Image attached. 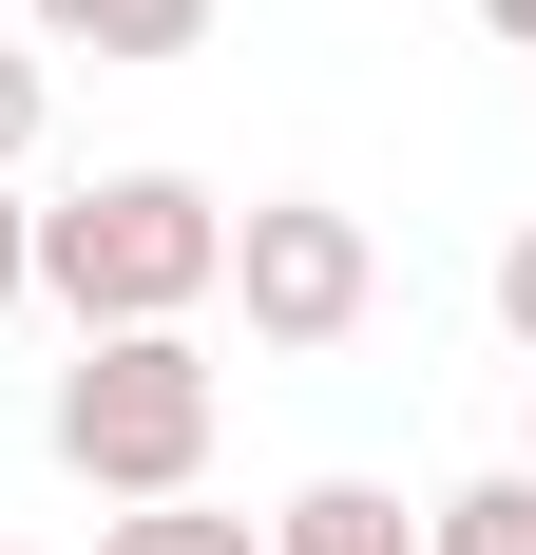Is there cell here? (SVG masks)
<instances>
[{"label":"cell","mask_w":536,"mask_h":555,"mask_svg":"<svg viewBox=\"0 0 536 555\" xmlns=\"http://www.w3.org/2000/svg\"><path fill=\"white\" fill-rule=\"evenodd\" d=\"M39 287L77 307V345L192 326V307L230 287V211L192 192V172H97V192H58V211H39Z\"/></svg>","instance_id":"obj_1"},{"label":"cell","mask_w":536,"mask_h":555,"mask_svg":"<svg viewBox=\"0 0 536 555\" xmlns=\"http://www.w3.org/2000/svg\"><path fill=\"white\" fill-rule=\"evenodd\" d=\"M58 479L97 499H192L212 479V345L192 326H115L58 364Z\"/></svg>","instance_id":"obj_2"},{"label":"cell","mask_w":536,"mask_h":555,"mask_svg":"<svg viewBox=\"0 0 536 555\" xmlns=\"http://www.w3.org/2000/svg\"><path fill=\"white\" fill-rule=\"evenodd\" d=\"M230 287H250V345H345L383 307V249H365V211L268 192V211H230Z\"/></svg>","instance_id":"obj_3"},{"label":"cell","mask_w":536,"mask_h":555,"mask_svg":"<svg viewBox=\"0 0 536 555\" xmlns=\"http://www.w3.org/2000/svg\"><path fill=\"white\" fill-rule=\"evenodd\" d=\"M20 39H58V57H192L212 0H20Z\"/></svg>","instance_id":"obj_4"},{"label":"cell","mask_w":536,"mask_h":555,"mask_svg":"<svg viewBox=\"0 0 536 555\" xmlns=\"http://www.w3.org/2000/svg\"><path fill=\"white\" fill-rule=\"evenodd\" d=\"M268 555H422V517L383 499V479H307V499L268 517Z\"/></svg>","instance_id":"obj_5"},{"label":"cell","mask_w":536,"mask_h":555,"mask_svg":"<svg viewBox=\"0 0 536 555\" xmlns=\"http://www.w3.org/2000/svg\"><path fill=\"white\" fill-rule=\"evenodd\" d=\"M97 555H268V537H250V517H212V499H115Z\"/></svg>","instance_id":"obj_6"},{"label":"cell","mask_w":536,"mask_h":555,"mask_svg":"<svg viewBox=\"0 0 536 555\" xmlns=\"http://www.w3.org/2000/svg\"><path fill=\"white\" fill-rule=\"evenodd\" d=\"M422 555H536V479H460V499H422Z\"/></svg>","instance_id":"obj_7"},{"label":"cell","mask_w":536,"mask_h":555,"mask_svg":"<svg viewBox=\"0 0 536 555\" xmlns=\"http://www.w3.org/2000/svg\"><path fill=\"white\" fill-rule=\"evenodd\" d=\"M20 154H39V57L0 39V172H20Z\"/></svg>","instance_id":"obj_8"},{"label":"cell","mask_w":536,"mask_h":555,"mask_svg":"<svg viewBox=\"0 0 536 555\" xmlns=\"http://www.w3.org/2000/svg\"><path fill=\"white\" fill-rule=\"evenodd\" d=\"M498 326H518V345H536V211H518V230H498Z\"/></svg>","instance_id":"obj_9"},{"label":"cell","mask_w":536,"mask_h":555,"mask_svg":"<svg viewBox=\"0 0 536 555\" xmlns=\"http://www.w3.org/2000/svg\"><path fill=\"white\" fill-rule=\"evenodd\" d=\"M0 307H39V211L0 192Z\"/></svg>","instance_id":"obj_10"},{"label":"cell","mask_w":536,"mask_h":555,"mask_svg":"<svg viewBox=\"0 0 536 555\" xmlns=\"http://www.w3.org/2000/svg\"><path fill=\"white\" fill-rule=\"evenodd\" d=\"M480 20H498V39H518V57H536V0H480Z\"/></svg>","instance_id":"obj_11"},{"label":"cell","mask_w":536,"mask_h":555,"mask_svg":"<svg viewBox=\"0 0 536 555\" xmlns=\"http://www.w3.org/2000/svg\"><path fill=\"white\" fill-rule=\"evenodd\" d=\"M0 39H20V0H0Z\"/></svg>","instance_id":"obj_12"},{"label":"cell","mask_w":536,"mask_h":555,"mask_svg":"<svg viewBox=\"0 0 536 555\" xmlns=\"http://www.w3.org/2000/svg\"><path fill=\"white\" fill-rule=\"evenodd\" d=\"M518 479H536V460H518Z\"/></svg>","instance_id":"obj_13"}]
</instances>
